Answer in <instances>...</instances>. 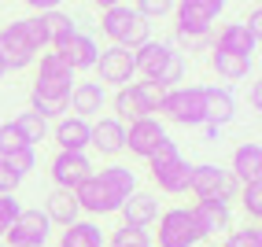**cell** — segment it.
I'll return each instance as SVG.
<instances>
[{"instance_id":"6da1fadb","label":"cell","mask_w":262,"mask_h":247,"mask_svg":"<svg viewBox=\"0 0 262 247\" xmlns=\"http://www.w3.org/2000/svg\"><path fill=\"white\" fill-rule=\"evenodd\" d=\"M137 74L144 81H155L159 89H173V85L185 81V56L170 41H144L133 52Z\"/></svg>"},{"instance_id":"7a4b0ae2","label":"cell","mask_w":262,"mask_h":247,"mask_svg":"<svg viewBox=\"0 0 262 247\" xmlns=\"http://www.w3.org/2000/svg\"><path fill=\"white\" fill-rule=\"evenodd\" d=\"M100 30H103V37H107L111 44L129 48V52H137L144 41H151V23L137 8H129V4L107 8V11H103V19H100Z\"/></svg>"},{"instance_id":"3957f363","label":"cell","mask_w":262,"mask_h":247,"mask_svg":"<svg viewBox=\"0 0 262 247\" xmlns=\"http://www.w3.org/2000/svg\"><path fill=\"white\" fill-rule=\"evenodd\" d=\"M148 173H151V181L159 185V192H166V196H185L192 166L185 163V155L178 151V144L166 137L163 144L148 155Z\"/></svg>"},{"instance_id":"277c9868","label":"cell","mask_w":262,"mask_h":247,"mask_svg":"<svg viewBox=\"0 0 262 247\" xmlns=\"http://www.w3.org/2000/svg\"><path fill=\"white\" fill-rule=\"evenodd\" d=\"M159 115L178 122V126L196 129L207 122V100H203V85H173V89L163 93Z\"/></svg>"},{"instance_id":"5b68a950","label":"cell","mask_w":262,"mask_h":247,"mask_svg":"<svg viewBox=\"0 0 262 247\" xmlns=\"http://www.w3.org/2000/svg\"><path fill=\"white\" fill-rule=\"evenodd\" d=\"M37 78H33V93L30 96H41V100H67L74 89L78 74L59 59V52H41L37 56Z\"/></svg>"},{"instance_id":"8992f818","label":"cell","mask_w":262,"mask_h":247,"mask_svg":"<svg viewBox=\"0 0 262 247\" xmlns=\"http://www.w3.org/2000/svg\"><path fill=\"white\" fill-rule=\"evenodd\" d=\"M159 233H155L151 243L159 247H196L203 240L200 233V221L192 214V207H170V210H159Z\"/></svg>"},{"instance_id":"52a82bcc","label":"cell","mask_w":262,"mask_h":247,"mask_svg":"<svg viewBox=\"0 0 262 247\" xmlns=\"http://www.w3.org/2000/svg\"><path fill=\"white\" fill-rule=\"evenodd\" d=\"M188 192L196 199H225V203H229L233 196H240V181L233 177L229 170L214 166V163H200V166H192V173H188Z\"/></svg>"},{"instance_id":"ba28073f","label":"cell","mask_w":262,"mask_h":247,"mask_svg":"<svg viewBox=\"0 0 262 247\" xmlns=\"http://www.w3.org/2000/svg\"><path fill=\"white\" fill-rule=\"evenodd\" d=\"M225 11V0H173V19H178V33H192V37H211L214 19Z\"/></svg>"},{"instance_id":"9c48e42d","label":"cell","mask_w":262,"mask_h":247,"mask_svg":"<svg viewBox=\"0 0 262 247\" xmlns=\"http://www.w3.org/2000/svg\"><path fill=\"white\" fill-rule=\"evenodd\" d=\"M52 240V221L45 218L41 207H23L19 218H15V225L4 233V243L8 247H48Z\"/></svg>"},{"instance_id":"30bf717a","label":"cell","mask_w":262,"mask_h":247,"mask_svg":"<svg viewBox=\"0 0 262 247\" xmlns=\"http://www.w3.org/2000/svg\"><path fill=\"white\" fill-rule=\"evenodd\" d=\"M89 173H96V170H93V163H89L85 151H56L52 163H48V177H52L56 188H71L74 192Z\"/></svg>"},{"instance_id":"8fae6325","label":"cell","mask_w":262,"mask_h":247,"mask_svg":"<svg viewBox=\"0 0 262 247\" xmlns=\"http://www.w3.org/2000/svg\"><path fill=\"white\" fill-rule=\"evenodd\" d=\"M0 63H4V70H26L37 63V48L26 41L19 23L0 26Z\"/></svg>"},{"instance_id":"7c38bea8","label":"cell","mask_w":262,"mask_h":247,"mask_svg":"<svg viewBox=\"0 0 262 247\" xmlns=\"http://www.w3.org/2000/svg\"><path fill=\"white\" fill-rule=\"evenodd\" d=\"M166 140V126L155 115H148V118H133L129 126H126V151L133 155V159H144L148 163V155L155 151Z\"/></svg>"},{"instance_id":"4fadbf2b","label":"cell","mask_w":262,"mask_h":247,"mask_svg":"<svg viewBox=\"0 0 262 247\" xmlns=\"http://www.w3.org/2000/svg\"><path fill=\"white\" fill-rule=\"evenodd\" d=\"M96 70H100V85L107 89V85H115V89H122V85H129L137 78V63H133V52L129 48H103L100 59H96Z\"/></svg>"},{"instance_id":"5bb4252c","label":"cell","mask_w":262,"mask_h":247,"mask_svg":"<svg viewBox=\"0 0 262 247\" xmlns=\"http://www.w3.org/2000/svg\"><path fill=\"white\" fill-rule=\"evenodd\" d=\"M52 52H59V59L71 66L74 74H81V70H93L96 59H100V44L89 37V33H81V30H74L71 37H63Z\"/></svg>"},{"instance_id":"9a60e30c","label":"cell","mask_w":262,"mask_h":247,"mask_svg":"<svg viewBox=\"0 0 262 247\" xmlns=\"http://www.w3.org/2000/svg\"><path fill=\"white\" fill-rule=\"evenodd\" d=\"M192 214H196V221H200L203 240L225 236V233L233 229V210H229V203H225V199H196Z\"/></svg>"},{"instance_id":"2e32d148","label":"cell","mask_w":262,"mask_h":247,"mask_svg":"<svg viewBox=\"0 0 262 247\" xmlns=\"http://www.w3.org/2000/svg\"><path fill=\"white\" fill-rule=\"evenodd\" d=\"M89 148H96L100 155H107V159L122 155V151H126V122H118L115 115L96 118L93 133H89Z\"/></svg>"},{"instance_id":"e0dca14e","label":"cell","mask_w":262,"mask_h":247,"mask_svg":"<svg viewBox=\"0 0 262 247\" xmlns=\"http://www.w3.org/2000/svg\"><path fill=\"white\" fill-rule=\"evenodd\" d=\"M74 199H78V207H81V214H93V218L118 214L115 199L107 196V188L100 185V177H96V173H89V177H85V181L74 188Z\"/></svg>"},{"instance_id":"ac0fdd59","label":"cell","mask_w":262,"mask_h":247,"mask_svg":"<svg viewBox=\"0 0 262 247\" xmlns=\"http://www.w3.org/2000/svg\"><path fill=\"white\" fill-rule=\"evenodd\" d=\"M103 103H107V89L100 81H74L71 96H67V107L78 118H100Z\"/></svg>"},{"instance_id":"d6986e66","label":"cell","mask_w":262,"mask_h":247,"mask_svg":"<svg viewBox=\"0 0 262 247\" xmlns=\"http://www.w3.org/2000/svg\"><path fill=\"white\" fill-rule=\"evenodd\" d=\"M89 133H93V122L89 118H78V115L56 118V129H52L59 151H85V148H89Z\"/></svg>"},{"instance_id":"ffe728a7","label":"cell","mask_w":262,"mask_h":247,"mask_svg":"<svg viewBox=\"0 0 262 247\" xmlns=\"http://www.w3.org/2000/svg\"><path fill=\"white\" fill-rule=\"evenodd\" d=\"M214 48L251 59L255 52H258V33H251L248 26H244V19H240V23H225V26L218 30V37H214Z\"/></svg>"},{"instance_id":"44dd1931","label":"cell","mask_w":262,"mask_h":247,"mask_svg":"<svg viewBox=\"0 0 262 247\" xmlns=\"http://www.w3.org/2000/svg\"><path fill=\"white\" fill-rule=\"evenodd\" d=\"M118 214H122V225L148 229V225H155V218H159V199H155L151 192H141V188H137L133 196L118 207Z\"/></svg>"},{"instance_id":"7402d4cb","label":"cell","mask_w":262,"mask_h":247,"mask_svg":"<svg viewBox=\"0 0 262 247\" xmlns=\"http://www.w3.org/2000/svg\"><path fill=\"white\" fill-rule=\"evenodd\" d=\"M229 173H233L240 185L262 181V144H258V140H244V144L233 151V159H229Z\"/></svg>"},{"instance_id":"603a6c76","label":"cell","mask_w":262,"mask_h":247,"mask_svg":"<svg viewBox=\"0 0 262 247\" xmlns=\"http://www.w3.org/2000/svg\"><path fill=\"white\" fill-rule=\"evenodd\" d=\"M100 185L107 188V196L115 199V207H122L133 192H137V173L129 170V166H122V163H111V166H103L100 173Z\"/></svg>"},{"instance_id":"cb8c5ba5","label":"cell","mask_w":262,"mask_h":247,"mask_svg":"<svg viewBox=\"0 0 262 247\" xmlns=\"http://www.w3.org/2000/svg\"><path fill=\"white\" fill-rule=\"evenodd\" d=\"M45 218H48L52 225H59V229L74 225V221L81 218V207H78V199H74V192H71V188H52L48 199H45Z\"/></svg>"},{"instance_id":"d4e9b609","label":"cell","mask_w":262,"mask_h":247,"mask_svg":"<svg viewBox=\"0 0 262 247\" xmlns=\"http://www.w3.org/2000/svg\"><path fill=\"white\" fill-rule=\"evenodd\" d=\"M203 100H207V122L211 126H229L236 118V100L225 85H203Z\"/></svg>"},{"instance_id":"484cf974","label":"cell","mask_w":262,"mask_h":247,"mask_svg":"<svg viewBox=\"0 0 262 247\" xmlns=\"http://www.w3.org/2000/svg\"><path fill=\"white\" fill-rule=\"evenodd\" d=\"M59 247H107V236L103 229L89 218H78L74 225H67L59 233Z\"/></svg>"},{"instance_id":"4316f807","label":"cell","mask_w":262,"mask_h":247,"mask_svg":"<svg viewBox=\"0 0 262 247\" xmlns=\"http://www.w3.org/2000/svg\"><path fill=\"white\" fill-rule=\"evenodd\" d=\"M211 66L218 70V78H225V81H244V78H248V70H251V59L214 48V52H211Z\"/></svg>"},{"instance_id":"83f0119b","label":"cell","mask_w":262,"mask_h":247,"mask_svg":"<svg viewBox=\"0 0 262 247\" xmlns=\"http://www.w3.org/2000/svg\"><path fill=\"white\" fill-rule=\"evenodd\" d=\"M41 23H45V33H48V48H56L63 37H71V33L78 30V23L63 8L59 11H41Z\"/></svg>"},{"instance_id":"f1b7e54d","label":"cell","mask_w":262,"mask_h":247,"mask_svg":"<svg viewBox=\"0 0 262 247\" xmlns=\"http://www.w3.org/2000/svg\"><path fill=\"white\" fill-rule=\"evenodd\" d=\"M11 122H15V129L23 133V140H26L30 148H37L41 140L48 137V122H45L41 115H33V111H23V115H15Z\"/></svg>"},{"instance_id":"f546056e","label":"cell","mask_w":262,"mask_h":247,"mask_svg":"<svg viewBox=\"0 0 262 247\" xmlns=\"http://www.w3.org/2000/svg\"><path fill=\"white\" fill-rule=\"evenodd\" d=\"M129 89H133L137 107H141L144 118H148V115H159V103H163V93H166V89H159L155 81H129Z\"/></svg>"},{"instance_id":"4dcf8cb0","label":"cell","mask_w":262,"mask_h":247,"mask_svg":"<svg viewBox=\"0 0 262 247\" xmlns=\"http://www.w3.org/2000/svg\"><path fill=\"white\" fill-rule=\"evenodd\" d=\"M107 247H151L148 229H133V225H118L107 236Z\"/></svg>"},{"instance_id":"1f68e13d","label":"cell","mask_w":262,"mask_h":247,"mask_svg":"<svg viewBox=\"0 0 262 247\" xmlns=\"http://www.w3.org/2000/svg\"><path fill=\"white\" fill-rule=\"evenodd\" d=\"M240 207L248 210V218L258 225V218H262V181H248V185H240Z\"/></svg>"},{"instance_id":"d6a6232c","label":"cell","mask_w":262,"mask_h":247,"mask_svg":"<svg viewBox=\"0 0 262 247\" xmlns=\"http://www.w3.org/2000/svg\"><path fill=\"white\" fill-rule=\"evenodd\" d=\"M115 118L118 122H133V118H144L141 115V107H137V96H133V89H129V85H122V89L115 93Z\"/></svg>"},{"instance_id":"836d02e7","label":"cell","mask_w":262,"mask_h":247,"mask_svg":"<svg viewBox=\"0 0 262 247\" xmlns=\"http://www.w3.org/2000/svg\"><path fill=\"white\" fill-rule=\"evenodd\" d=\"M222 247H262V225L251 221L248 229H229Z\"/></svg>"},{"instance_id":"e575fe53","label":"cell","mask_w":262,"mask_h":247,"mask_svg":"<svg viewBox=\"0 0 262 247\" xmlns=\"http://www.w3.org/2000/svg\"><path fill=\"white\" fill-rule=\"evenodd\" d=\"M23 148H30V144L23 140V133L15 129V122H0V159H8L15 151H23Z\"/></svg>"},{"instance_id":"d590c367","label":"cell","mask_w":262,"mask_h":247,"mask_svg":"<svg viewBox=\"0 0 262 247\" xmlns=\"http://www.w3.org/2000/svg\"><path fill=\"white\" fill-rule=\"evenodd\" d=\"M4 163H8V170H11L15 177H19V181H26V177H30V170L37 166V151H33V148H23V151L8 155Z\"/></svg>"},{"instance_id":"8d00e7d4","label":"cell","mask_w":262,"mask_h":247,"mask_svg":"<svg viewBox=\"0 0 262 247\" xmlns=\"http://www.w3.org/2000/svg\"><path fill=\"white\" fill-rule=\"evenodd\" d=\"M23 33H26V41L37 48V56L48 48V33H45V23H41V15H30V19H19Z\"/></svg>"},{"instance_id":"74e56055","label":"cell","mask_w":262,"mask_h":247,"mask_svg":"<svg viewBox=\"0 0 262 247\" xmlns=\"http://www.w3.org/2000/svg\"><path fill=\"white\" fill-rule=\"evenodd\" d=\"M137 11L144 15V19H166V15H173V0H137Z\"/></svg>"},{"instance_id":"f35d334b","label":"cell","mask_w":262,"mask_h":247,"mask_svg":"<svg viewBox=\"0 0 262 247\" xmlns=\"http://www.w3.org/2000/svg\"><path fill=\"white\" fill-rule=\"evenodd\" d=\"M19 199L15 196H0V240H4V233L15 225V218H19Z\"/></svg>"},{"instance_id":"ab89813d","label":"cell","mask_w":262,"mask_h":247,"mask_svg":"<svg viewBox=\"0 0 262 247\" xmlns=\"http://www.w3.org/2000/svg\"><path fill=\"white\" fill-rule=\"evenodd\" d=\"M19 185H23V181L15 177V173L8 170V163L0 159V196H15V188H19Z\"/></svg>"},{"instance_id":"60d3db41","label":"cell","mask_w":262,"mask_h":247,"mask_svg":"<svg viewBox=\"0 0 262 247\" xmlns=\"http://www.w3.org/2000/svg\"><path fill=\"white\" fill-rule=\"evenodd\" d=\"M26 4L33 8V15H41V11H59L67 0H26Z\"/></svg>"},{"instance_id":"b9f144b4","label":"cell","mask_w":262,"mask_h":247,"mask_svg":"<svg viewBox=\"0 0 262 247\" xmlns=\"http://www.w3.org/2000/svg\"><path fill=\"white\" fill-rule=\"evenodd\" d=\"M244 26H248L251 33H262V11H258V8H251V15L244 19Z\"/></svg>"},{"instance_id":"7bdbcfd3","label":"cell","mask_w":262,"mask_h":247,"mask_svg":"<svg viewBox=\"0 0 262 247\" xmlns=\"http://www.w3.org/2000/svg\"><path fill=\"white\" fill-rule=\"evenodd\" d=\"M248 100H251V111H258V107H262V85H258V81H251Z\"/></svg>"},{"instance_id":"ee69618b","label":"cell","mask_w":262,"mask_h":247,"mask_svg":"<svg viewBox=\"0 0 262 247\" xmlns=\"http://www.w3.org/2000/svg\"><path fill=\"white\" fill-rule=\"evenodd\" d=\"M93 4H96L100 11H107V8H115V4H122V0H93Z\"/></svg>"},{"instance_id":"f6af8a7d","label":"cell","mask_w":262,"mask_h":247,"mask_svg":"<svg viewBox=\"0 0 262 247\" xmlns=\"http://www.w3.org/2000/svg\"><path fill=\"white\" fill-rule=\"evenodd\" d=\"M4 74H8V70H4V63H0V78H4Z\"/></svg>"},{"instance_id":"bcb514c9","label":"cell","mask_w":262,"mask_h":247,"mask_svg":"<svg viewBox=\"0 0 262 247\" xmlns=\"http://www.w3.org/2000/svg\"><path fill=\"white\" fill-rule=\"evenodd\" d=\"M0 247H8V243H0Z\"/></svg>"}]
</instances>
